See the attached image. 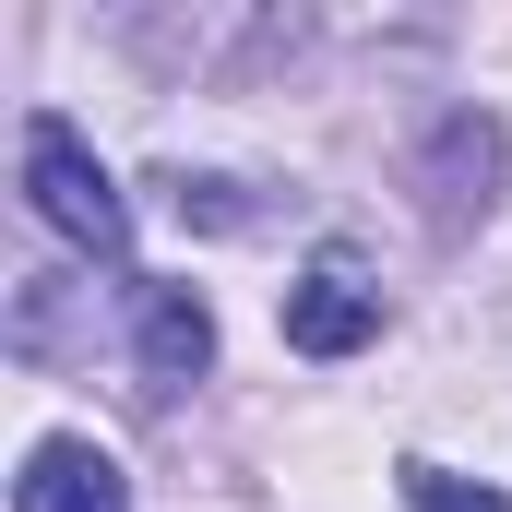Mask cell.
Returning <instances> with one entry per match:
<instances>
[{"label": "cell", "instance_id": "1", "mask_svg": "<svg viewBox=\"0 0 512 512\" xmlns=\"http://www.w3.org/2000/svg\"><path fill=\"white\" fill-rule=\"evenodd\" d=\"M24 203L72 239V251H96V262H131V203H120V179L96 167V143L72 120H24Z\"/></svg>", "mask_w": 512, "mask_h": 512}, {"label": "cell", "instance_id": "2", "mask_svg": "<svg viewBox=\"0 0 512 512\" xmlns=\"http://www.w3.org/2000/svg\"><path fill=\"white\" fill-rule=\"evenodd\" d=\"M501 120L489 108H453V120L429 131V167H417V191H429V227L441 239H465V227H489V203H501Z\"/></svg>", "mask_w": 512, "mask_h": 512}, {"label": "cell", "instance_id": "3", "mask_svg": "<svg viewBox=\"0 0 512 512\" xmlns=\"http://www.w3.org/2000/svg\"><path fill=\"white\" fill-rule=\"evenodd\" d=\"M370 334H382V286H370L346 251H322L298 286H286V346H298V358H358Z\"/></svg>", "mask_w": 512, "mask_h": 512}, {"label": "cell", "instance_id": "4", "mask_svg": "<svg viewBox=\"0 0 512 512\" xmlns=\"http://www.w3.org/2000/svg\"><path fill=\"white\" fill-rule=\"evenodd\" d=\"M131 370L143 393H179L215 370V310H203V286H131Z\"/></svg>", "mask_w": 512, "mask_h": 512}, {"label": "cell", "instance_id": "5", "mask_svg": "<svg viewBox=\"0 0 512 512\" xmlns=\"http://www.w3.org/2000/svg\"><path fill=\"white\" fill-rule=\"evenodd\" d=\"M12 512H131V477L120 453H96V441H36L24 453V477H12Z\"/></svg>", "mask_w": 512, "mask_h": 512}, {"label": "cell", "instance_id": "6", "mask_svg": "<svg viewBox=\"0 0 512 512\" xmlns=\"http://www.w3.org/2000/svg\"><path fill=\"white\" fill-rule=\"evenodd\" d=\"M393 489H405V512H512L501 489H477V477H453V465H429V453H405Z\"/></svg>", "mask_w": 512, "mask_h": 512}]
</instances>
